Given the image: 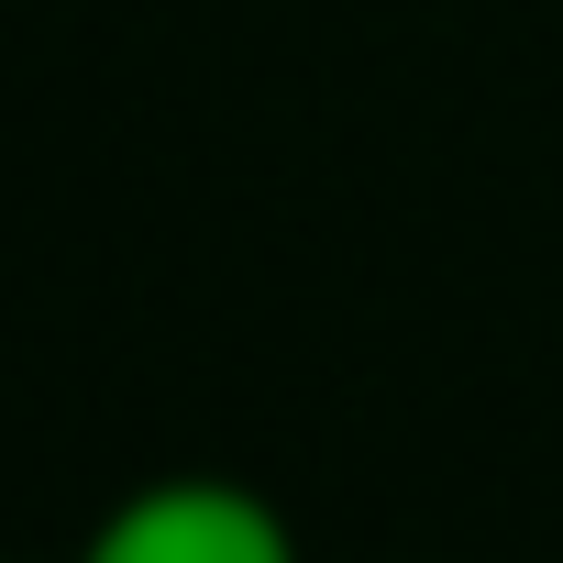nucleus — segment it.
Instances as JSON below:
<instances>
[{
  "label": "nucleus",
  "mask_w": 563,
  "mask_h": 563,
  "mask_svg": "<svg viewBox=\"0 0 563 563\" xmlns=\"http://www.w3.org/2000/svg\"><path fill=\"white\" fill-rule=\"evenodd\" d=\"M67 563H310V552H299V519L265 486H243L221 464H177V475L122 486L78 530Z\"/></svg>",
  "instance_id": "f257e3e1"
},
{
  "label": "nucleus",
  "mask_w": 563,
  "mask_h": 563,
  "mask_svg": "<svg viewBox=\"0 0 563 563\" xmlns=\"http://www.w3.org/2000/svg\"><path fill=\"white\" fill-rule=\"evenodd\" d=\"M0 563H12V552H0Z\"/></svg>",
  "instance_id": "f03ea898"
}]
</instances>
